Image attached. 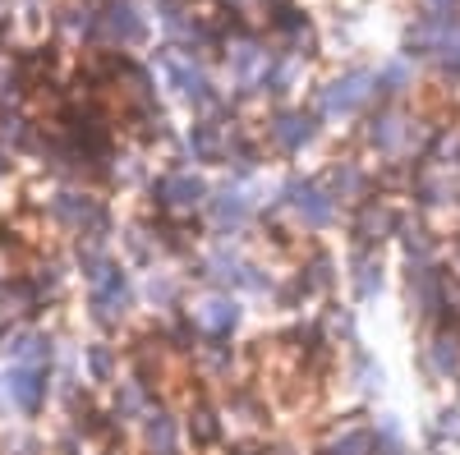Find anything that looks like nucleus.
Wrapping results in <instances>:
<instances>
[{
  "label": "nucleus",
  "mask_w": 460,
  "mask_h": 455,
  "mask_svg": "<svg viewBox=\"0 0 460 455\" xmlns=\"http://www.w3.org/2000/svg\"><path fill=\"white\" fill-rule=\"evenodd\" d=\"M323 134V120L314 106H272L262 120V143L277 152V157H304Z\"/></svg>",
  "instance_id": "nucleus-3"
},
{
  "label": "nucleus",
  "mask_w": 460,
  "mask_h": 455,
  "mask_svg": "<svg viewBox=\"0 0 460 455\" xmlns=\"http://www.w3.org/2000/svg\"><path fill=\"white\" fill-rule=\"evenodd\" d=\"M377 451V433L373 424H341L327 433V442L318 446V455H373Z\"/></svg>",
  "instance_id": "nucleus-16"
},
{
  "label": "nucleus",
  "mask_w": 460,
  "mask_h": 455,
  "mask_svg": "<svg viewBox=\"0 0 460 455\" xmlns=\"http://www.w3.org/2000/svg\"><path fill=\"white\" fill-rule=\"evenodd\" d=\"M345 262H350V290H355V299L359 303L377 299L382 281H387V276H382V272H387V267H382V253L364 249V244H350V258H345Z\"/></svg>",
  "instance_id": "nucleus-14"
},
{
  "label": "nucleus",
  "mask_w": 460,
  "mask_h": 455,
  "mask_svg": "<svg viewBox=\"0 0 460 455\" xmlns=\"http://www.w3.org/2000/svg\"><path fill=\"white\" fill-rule=\"evenodd\" d=\"M115 428H120V424H115ZM134 442H138L143 455H180L184 451V419H175V409L157 400L134 424Z\"/></svg>",
  "instance_id": "nucleus-7"
},
{
  "label": "nucleus",
  "mask_w": 460,
  "mask_h": 455,
  "mask_svg": "<svg viewBox=\"0 0 460 455\" xmlns=\"http://www.w3.org/2000/svg\"><path fill=\"white\" fill-rule=\"evenodd\" d=\"M143 294H147L152 309H162V313H166V309H175V299H180V281H175L171 272H152Z\"/></svg>",
  "instance_id": "nucleus-20"
},
{
  "label": "nucleus",
  "mask_w": 460,
  "mask_h": 455,
  "mask_svg": "<svg viewBox=\"0 0 460 455\" xmlns=\"http://www.w3.org/2000/svg\"><path fill=\"white\" fill-rule=\"evenodd\" d=\"M414 92V60L410 56H396L387 65H377V106L382 101H401Z\"/></svg>",
  "instance_id": "nucleus-18"
},
{
  "label": "nucleus",
  "mask_w": 460,
  "mask_h": 455,
  "mask_svg": "<svg viewBox=\"0 0 460 455\" xmlns=\"http://www.w3.org/2000/svg\"><path fill=\"white\" fill-rule=\"evenodd\" d=\"M424 368L438 382H460V327H433L424 346Z\"/></svg>",
  "instance_id": "nucleus-13"
},
{
  "label": "nucleus",
  "mask_w": 460,
  "mask_h": 455,
  "mask_svg": "<svg viewBox=\"0 0 460 455\" xmlns=\"http://www.w3.org/2000/svg\"><path fill=\"white\" fill-rule=\"evenodd\" d=\"M410 194H414L419 207H429V212L451 207V203H460V171L424 157V162L414 166V175H410Z\"/></svg>",
  "instance_id": "nucleus-8"
},
{
  "label": "nucleus",
  "mask_w": 460,
  "mask_h": 455,
  "mask_svg": "<svg viewBox=\"0 0 460 455\" xmlns=\"http://www.w3.org/2000/svg\"><path fill=\"white\" fill-rule=\"evenodd\" d=\"M405 299L419 327H433L447 313V276L438 272V262H410L405 272Z\"/></svg>",
  "instance_id": "nucleus-6"
},
{
  "label": "nucleus",
  "mask_w": 460,
  "mask_h": 455,
  "mask_svg": "<svg viewBox=\"0 0 460 455\" xmlns=\"http://www.w3.org/2000/svg\"><path fill=\"white\" fill-rule=\"evenodd\" d=\"M429 437H433V446H451V451H460V405L456 409H442L438 419H433V428H429Z\"/></svg>",
  "instance_id": "nucleus-21"
},
{
  "label": "nucleus",
  "mask_w": 460,
  "mask_h": 455,
  "mask_svg": "<svg viewBox=\"0 0 460 455\" xmlns=\"http://www.w3.org/2000/svg\"><path fill=\"white\" fill-rule=\"evenodd\" d=\"M184 442L189 446H199V451H212L226 442V424H221V409L212 405H194L184 414Z\"/></svg>",
  "instance_id": "nucleus-17"
},
{
  "label": "nucleus",
  "mask_w": 460,
  "mask_h": 455,
  "mask_svg": "<svg viewBox=\"0 0 460 455\" xmlns=\"http://www.w3.org/2000/svg\"><path fill=\"white\" fill-rule=\"evenodd\" d=\"M323 184H327V194L336 198V203H364V198H373L368 194V184H373V171L359 162V157H336L327 171H323Z\"/></svg>",
  "instance_id": "nucleus-12"
},
{
  "label": "nucleus",
  "mask_w": 460,
  "mask_h": 455,
  "mask_svg": "<svg viewBox=\"0 0 460 455\" xmlns=\"http://www.w3.org/2000/svg\"><path fill=\"white\" fill-rule=\"evenodd\" d=\"M438 129L442 125H433L429 116H410L401 101H382L377 110L364 116L359 138H364V147L373 152V157H382L387 166H410L414 157H429Z\"/></svg>",
  "instance_id": "nucleus-1"
},
{
  "label": "nucleus",
  "mask_w": 460,
  "mask_h": 455,
  "mask_svg": "<svg viewBox=\"0 0 460 455\" xmlns=\"http://www.w3.org/2000/svg\"><path fill=\"white\" fill-rule=\"evenodd\" d=\"M208 225H212V231L217 235H240L244 231V225L253 221V198L244 194V188L240 184H221V188H212V198H208Z\"/></svg>",
  "instance_id": "nucleus-10"
},
{
  "label": "nucleus",
  "mask_w": 460,
  "mask_h": 455,
  "mask_svg": "<svg viewBox=\"0 0 460 455\" xmlns=\"http://www.w3.org/2000/svg\"><path fill=\"white\" fill-rule=\"evenodd\" d=\"M451 258H456V276H460V240H456V249H451Z\"/></svg>",
  "instance_id": "nucleus-23"
},
{
  "label": "nucleus",
  "mask_w": 460,
  "mask_h": 455,
  "mask_svg": "<svg viewBox=\"0 0 460 455\" xmlns=\"http://www.w3.org/2000/svg\"><path fill=\"white\" fill-rule=\"evenodd\" d=\"M189 322L199 327V336H208V340H230L235 336V327L244 322V309H240V299L235 294H208V299H199L194 309H189Z\"/></svg>",
  "instance_id": "nucleus-9"
},
{
  "label": "nucleus",
  "mask_w": 460,
  "mask_h": 455,
  "mask_svg": "<svg viewBox=\"0 0 460 455\" xmlns=\"http://www.w3.org/2000/svg\"><path fill=\"white\" fill-rule=\"evenodd\" d=\"M401 249H405V258L410 262H438V235L429 231V225H419V221H401Z\"/></svg>",
  "instance_id": "nucleus-19"
},
{
  "label": "nucleus",
  "mask_w": 460,
  "mask_h": 455,
  "mask_svg": "<svg viewBox=\"0 0 460 455\" xmlns=\"http://www.w3.org/2000/svg\"><path fill=\"white\" fill-rule=\"evenodd\" d=\"M377 101V69H341L336 79H327L323 88H314V110H318V120L327 125H345V120H359L368 116Z\"/></svg>",
  "instance_id": "nucleus-2"
},
{
  "label": "nucleus",
  "mask_w": 460,
  "mask_h": 455,
  "mask_svg": "<svg viewBox=\"0 0 460 455\" xmlns=\"http://www.w3.org/2000/svg\"><path fill=\"white\" fill-rule=\"evenodd\" d=\"M414 14H424V19H460V0H414Z\"/></svg>",
  "instance_id": "nucleus-22"
},
{
  "label": "nucleus",
  "mask_w": 460,
  "mask_h": 455,
  "mask_svg": "<svg viewBox=\"0 0 460 455\" xmlns=\"http://www.w3.org/2000/svg\"><path fill=\"white\" fill-rule=\"evenodd\" d=\"M277 198H281V207L304 225V231H327V225L336 221V198L327 194V184L323 179H299V175H290L281 188H277Z\"/></svg>",
  "instance_id": "nucleus-5"
},
{
  "label": "nucleus",
  "mask_w": 460,
  "mask_h": 455,
  "mask_svg": "<svg viewBox=\"0 0 460 455\" xmlns=\"http://www.w3.org/2000/svg\"><path fill=\"white\" fill-rule=\"evenodd\" d=\"M147 188H152V203H157V212H162V216H175V221L203 212L208 198H212V184H208L199 171H189V166H171V171H162Z\"/></svg>",
  "instance_id": "nucleus-4"
},
{
  "label": "nucleus",
  "mask_w": 460,
  "mask_h": 455,
  "mask_svg": "<svg viewBox=\"0 0 460 455\" xmlns=\"http://www.w3.org/2000/svg\"><path fill=\"white\" fill-rule=\"evenodd\" d=\"M189 363H194V372L203 377V382H230V372H235V350L226 346V340H199L194 354H189Z\"/></svg>",
  "instance_id": "nucleus-15"
},
{
  "label": "nucleus",
  "mask_w": 460,
  "mask_h": 455,
  "mask_svg": "<svg viewBox=\"0 0 460 455\" xmlns=\"http://www.w3.org/2000/svg\"><path fill=\"white\" fill-rule=\"evenodd\" d=\"M401 231V216L392 212V203L387 198H364L359 207H355V216H350V240L355 244H364V249H377L382 240H392Z\"/></svg>",
  "instance_id": "nucleus-11"
}]
</instances>
